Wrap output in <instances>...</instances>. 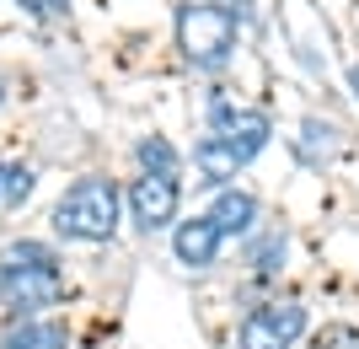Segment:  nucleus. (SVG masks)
<instances>
[{
	"label": "nucleus",
	"instance_id": "1",
	"mask_svg": "<svg viewBox=\"0 0 359 349\" xmlns=\"http://www.w3.org/2000/svg\"><path fill=\"white\" fill-rule=\"evenodd\" d=\"M269 135H273L269 113L241 107V103H231V97H215L210 135L194 145V167L204 172V183H225V178H236V172L269 145Z\"/></svg>",
	"mask_w": 359,
	"mask_h": 349
},
{
	"label": "nucleus",
	"instance_id": "2",
	"mask_svg": "<svg viewBox=\"0 0 359 349\" xmlns=\"http://www.w3.org/2000/svg\"><path fill=\"white\" fill-rule=\"evenodd\" d=\"M65 296V274L54 247L43 242H11L0 253V301L11 312V322L38 317L43 306H54Z\"/></svg>",
	"mask_w": 359,
	"mask_h": 349
},
{
	"label": "nucleus",
	"instance_id": "3",
	"mask_svg": "<svg viewBox=\"0 0 359 349\" xmlns=\"http://www.w3.org/2000/svg\"><path fill=\"white\" fill-rule=\"evenodd\" d=\"M54 231L70 242H107L118 231V183L113 178H81L54 204Z\"/></svg>",
	"mask_w": 359,
	"mask_h": 349
},
{
	"label": "nucleus",
	"instance_id": "4",
	"mask_svg": "<svg viewBox=\"0 0 359 349\" xmlns=\"http://www.w3.org/2000/svg\"><path fill=\"white\" fill-rule=\"evenodd\" d=\"M236 11L231 6H215V0H188V6H177V48L188 54V65H198V70H220L231 54H236Z\"/></svg>",
	"mask_w": 359,
	"mask_h": 349
},
{
	"label": "nucleus",
	"instance_id": "5",
	"mask_svg": "<svg viewBox=\"0 0 359 349\" xmlns=\"http://www.w3.org/2000/svg\"><path fill=\"white\" fill-rule=\"evenodd\" d=\"M306 334V306L300 301H263L241 317V349H295Z\"/></svg>",
	"mask_w": 359,
	"mask_h": 349
},
{
	"label": "nucleus",
	"instance_id": "6",
	"mask_svg": "<svg viewBox=\"0 0 359 349\" xmlns=\"http://www.w3.org/2000/svg\"><path fill=\"white\" fill-rule=\"evenodd\" d=\"M177 199H182L177 178H156V172H145V178L129 183V215H135V226L145 231V237L177 220Z\"/></svg>",
	"mask_w": 359,
	"mask_h": 349
},
{
	"label": "nucleus",
	"instance_id": "7",
	"mask_svg": "<svg viewBox=\"0 0 359 349\" xmlns=\"http://www.w3.org/2000/svg\"><path fill=\"white\" fill-rule=\"evenodd\" d=\"M220 226H215L210 215H194V220H182L177 237H172V247H177V263H188V269H210L215 258H220Z\"/></svg>",
	"mask_w": 359,
	"mask_h": 349
},
{
	"label": "nucleus",
	"instance_id": "8",
	"mask_svg": "<svg viewBox=\"0 0 359 349\" xmlns=\"http://www.w3.org/2000/svg\"><path fill=\"white\" fill-rule=\"evenodd\" d=\"M210 220L220 226V237H241V231H252V220H257V199L247 194V188H225L210 204Z\"/></svg>",
	"mask_w": 359,
	"mask_h": 349
},
{
	"label": "nucleus",
	"instance_id": "9",
	"mask_svg": "<svg viewBox=\"0 0 359 349\" xmlns=\"http://www.w3.org/2000/svg\"><path fill=\"white\" fill-rule=\"evenodd\" d=\"M0 349H70V338H65L60 322H48V317H22L6 328Z\"/></svg>",
	"mask_w": 359,
	"mask_h": 349
},
{
	"label": "nucleus",
	"instance_id": "10",
	"mask_svg": "<svg viewBox=\"0 0 359 349\" xmlns=\"http://www.w3.org/2000/svg\"><path fill=\"white\" fill-rule=\"evenodd\" d=\"M140 167L156 172V178H177V151L161 135H150V140H140Z\"/></svg>",
	"mask_w": 359,
	"mask_h": 349
},
{
	"label": "nucleus",
	"instance_id": "11",
	"mask_svg": "<svg viewBox=\"0 0 359 349\" xmlns=\"http://www.w3.org/2000/svg\"><path fill=\"white\" fill-rule=\"evenodd\" d=\"M32 194V172L27 167H11V162H0V199L6 204H22Z\"/></svg>",
	"mask_w": 359,
	"mask_h": 349
},
{
	"label": "nucleus",
	"instance_id": "12",
	"mask_svg": "<svg viewBox=\"0 0 359 349\" xmlns=\"http://www.w3.org/2000/svg\"><path fill=\"white\" fill-rule=\"evenodd\" d=\"M279 258H285V237L273 231V237H263V242H257L252 263H257V269H263V274H269V269H279Z\"/></svg>",
	"mask_w": 359,
	"mask_h": 349
},
{
	"label": "nucleus",
	"instance_id": "13",
	"mask_svg": "<svg viewBox=\"0 0 359 349\" xmlns=\"http://www.w3.org/2000/svg\"><path fill=\"white\" fill-rule=\"evenodd\" d=\"M16 6H22L27 16H48V11H60L65 0H16Z\"/></svg>",
	"mask_w": 359,
	"mask_h": 349
},
{
	"label": "nucleus",
	"instance_id": "14",
	"mask_svg": "<svg viewBox=\"0 0 359 349\" xmlns=\"http://www.w3.org/2000/svg\"><path fill=\"white\" fill-rule=\"evenodd\" d=\"M0 103H6V91H0Z\"/></svg>",
	"mask_w": 359,
	"mask_h": 349
}]
</instances>
